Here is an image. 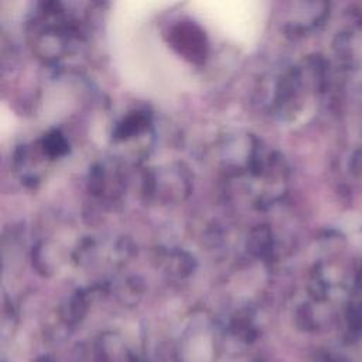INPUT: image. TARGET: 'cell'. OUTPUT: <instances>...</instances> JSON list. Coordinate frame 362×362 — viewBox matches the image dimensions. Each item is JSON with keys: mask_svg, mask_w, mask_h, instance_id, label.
Returning <instances> with one entry per match:
<instances>
[{"mask_svg": "<svg viewBox=\"0 0 362 362\" xmlns=\"http://www.w3.org/2000/svg\"><path fill=\"white\" fill-rule=\"evenodd\" d=\"M173 47L192 62H202L206 57V38L202 30L191 21H181L171 28Z\"/></svg>", "mask_w": 362, "mask_h": 362, "instance_id": "obj_1", "label": "cell"}, {"mask_svg": "<svg viewBox=\"0 0 362 362\" xmlns=\"http://www.w3.org/2000/svg\"><path fill=\"white\" fill-rule=\"evenodd\" d=\"M150 124V117L146 112H133L127 115L115 129L116 140H129L136 134L143 133Z\"/></svg>", "mask_w": 362, "mask_h": 362, "instance_id": "obj_2", "label": "cell"}, {"mask_svg": "<svg viewBox=\"0 0 362 362\" xmlns=\"http://www.w3.org/2000/svg\"><path fill=\"white\" fill-rule=\"evenodd\" d=\"M41 147L44 150V154H47L51 158H55L64 156L68 151V141L65 140L64 134H61L58 130H52L44 136Z\"/></svg>", "mask_w": 362, "mask_h": 362, "instance_id": "obj_3", "label": "cell"}, {"mask_svg": "<svg viewBox=\"0 0 362 362\" xmlns=\"http://www.w3.org/2000/svg\"><path fill=\"white\" fill-rule=\"evenodd\" d=\"M267 238H269V232H267L266 226H257L256 229H253L252 235L249 238V243H247L250 252L256 256L266 257Z\"/></svg>", "mask_w": 362, "mask_h": 362, "instance_id": "obj_4", "label": "cell"}]
</instances>
